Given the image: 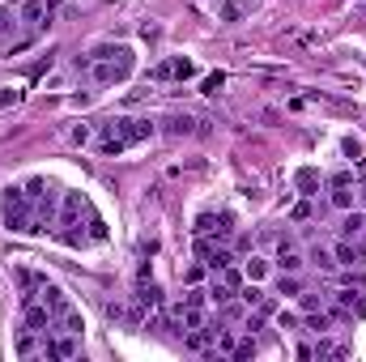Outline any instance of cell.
<instances>
[{"label": "cell", "mask_w": 366, "mask_h": 362, "mask_svg": "<svg viewBox=\"0 0 366 362\" xmlns=\"http://www.w3.org/2000/svg\"><path fill=\"white\" fill-rule=\"evenodd\" d=\"M353 200H358V192H353V183H332V204L345 214V209H353Z\"/></svg>", "instance_id": "cell-18"}, {"label": "cell", "mask_w": 366, "mask_h": 362, "mask_svg": "<svg viewBox=\"0 0 366 362\" xmlns=\"http://www.w3.org/2000/svg\"><path fill=\"white\" fill-rule=\"evenodd\" d=\"M243 277H247V281H265V277H269V260H260V256H251V260L243 265Z\"/></svg>", "instance_id": "cell-20"}, {"label": "cell", "mask_w": 366, "mask_h": 362, "mask_svg": "<svg viewBox=\"0 0 366 362\" xmlns=\"http://www.w3.org/2000/svg\"><path fill=\"white\" fill-rule=\"evenodd\" d=\"M294 188H298L302 196H320V188H324V175H320L316 167H302V171L294 175Z\"/></svg>", "instance_id": "cell-9"}, {"label": "cell", "mask_w": 366, "mask_h": 362, "mask_svg": "<svg viewBox=\"0 0 366 362\" xmlns=\"http://www.w3.org/2000/svg\"><path fill=\"white\" fill-rule=\"evenodd\" d=\"M51 307L47 302H26V328L30 333H38V337H47V328H51Z\"/></svg>", "instance_id": "cell-7"}, {"label": "cell", "mask_w": 366, "mask_h": 362, "mask_svg": "<svg viewBox=\"0 0 366 362\" xmlns=\"http://www.w3.org/2000/svg\"><path fill=\"white\" fill-rule=\"evenodd\" d=\"M90 239H107V226H102L98 214H90Z\"/></svg>", "instance_id": "cell-31"}, {"label": "cell", "mask_w": 366, "mask_h": 362, "mask_svg": "<svg viewBox=\"0 0 366 362\" xmlns=\"http://www.w3.org/2000/svg\"><path fill=\"white\" fill-rule=\"evenodd\" d=\"M192 230H196V235H213V230H218V214H200Z\"/></svg>", "instance_id": "cell-23"}, {"label": "cell", "mask_w": 366, "mask_h": 362, "mask_svg": "<svg viewBox=\"0 0 366 362\" xmlns=\"http://www.w3.org/2000/svg\"><path fill=\"white\" fill-rule=\"evenodd\" d=\"M81 214H90L85 196H81V192H64V196H60V214H56V226H60V235H69L73 226H81Z\"/></svg>", "instance_id": "cell-4"}, {"label": "cell", "mask_w": 366, "mask_h": 362, "mask_svg": "<svg viewBox=\"0 0 366 362\" xmlns=\"http://www.w3.org/2000/svg\"><path fill=\"white\" fill-rule=\"evenodd\" d=\"M149 137H153V124L149 120H107V124H102L98 153H102V158H120L128 145H141Z\"/></svg>", "instance_id": "cell-1"}, {"label": "cell", "mask_w": 366, "mask_h": 362, "mask_svg": "<svg viewBox=\"0 0 366 362\" xmlns=\"http://www.w3.org/2000/svg\"><path fill=\"white\" fill-rule=\"evenodd\" d=\"M273 265H277V269H281V273H298V269H302V265H307V260H302V256H298V251H294V243H290V239H286V243H281V247H277V256H273Z\"/></svg>", "instance_id": "cell-10"}, {"label": "cell", "mask_w": 366, "mask_h": 362, "mask_svg": "<svg viewBox=\"0 0 366 362\" xmlns=\"http://www.w3.org/2000/svg\"><path fill=\"white\" fill-rule=\"evenodd\" d=\"M132 69H136L132 47H124V43H120V51H115L111 60H94L90 77H94L98 85H120V81H128V77H132Z\"/></svg>", "instance_id": "cell-3"}, {"label": "cell", "mask_w": 366, "mask_h": 362, "mask_svg": "<svg viewBox=\"0 0 366 362\" xmlns=\"http://www.w3.org/2000/svg\"><path fill=\"white\" fill-rule=\"evenodd\" d=\"M34 337H38V333H30V328H26V333L17 337V354H22V358H30V354L38 349V341H34Z\"/></svg>", "instance_id": "cell-22"}, {"label": "cell", "mask_w": 366, "mask_h": 362, "mask_svg": "<svg viewBox=\"0 0 366 362\" xmlns=\"http://www.w3.org/2000/svg\"><path fill=\"white\" fill-rule=\"evenodd\" d=\"M226 85V73H213V77H204V94H218Z\"/></svg>", "instance_id": "cell-30"}, {"label": "cell", "mask_w": 366, "mask_h": 362, "mask_svg": "<svg viewBox=\"0 0 366 362\" xmlns=\"http://www.w3.org/2000/svg\"><path fill=\"white\" fill-rule=\"evenodd\" d=\"M51 328H56V333H77L81 337V328H85V320L73 312V307H64V312L56 316V320H51Z\"/></svg>", "instance_id": "cell-13"}, {"label": "cell", "mask_w": 366, "mask_h": 362, "mask_svg": "<svg viewBox=\"0 0 366 362\" xmlns=\"http://www.w3.org/2000/svg\"><path fill=\"white\" fill-rule=\"evenodd\" d=\"M247 13H251L247 0H222V5H218V18H222V22H243Z\"/></svg>", "instance_id": "cell-16"}, {"label": "cell", "mask_w": 366, "mask_h": 362, "mask_svg": "<svg viewBox=\"0 0 366 362\" xmlns=\"http://www.w3.org/2000/svg\"><path fill=\"white\" fill-rule=\"evenodd\" d=\"M192 73H196V64L183 60V56H179V60H162V64H153V69H149L153 81H188Z\"/></svg>", "instance_id": "cell-5"}, {"label": "cell", "mask_w": 366, "mask_h": 362, "mask_svg": "<svg viewBox=\"0 0 366 362\" xmlns=\"http://www.w3.org/2000/svg\"><path fill=\"white\" fill-rule=\"evenodd\" d=\"M247 5H251V9H255V5H260V0H247Z\"/></svg>", "instance_id": "cell-36"}, {"label": "cell", "mask_w": 366, "mask_h": 362, "mask_svg": "<svg viewBox=\"0 0 366 362\" xmlns=\"http://www.w3.org/2000/svg\"><path fill=\"white\" fill-rule=\"evenodd\" d=\"M277 294H302L298 273H281V277H277Z\"/></svg>", "instance_id": "cell-21"}, {"label": "cell", "mask_w": 366, "mask_h": 362, "mask_svg": "<svg viewBox=\"0 0 366 362\" xmlns=\"http://www.w3.org/2000/svg\"><path fill=\"white\" fill-rule=\"evenodd\" d=\"M341 149H345V158H358V162H362V141L345 137V141H341Z\"/></svg>", "instance_id": "cell-27"}, {"label": "cell", "mask_w": 366, "mask_h": 362, "mask_svg": "<svg viewBox=\"0 0 366 362\" xmlns=\"http://www.w3.org/2000/svg\"><path fill=\"white\" fill-rule=\"evenodd\" d=\"M290 218H294V222H307V218H311V196L294 204V209H290Z\"/></svg>", "instance_id": "cell-28"}, {"label": "cell", "mask_w": 366, "mask_h": 362, "mask_svg": "<svg viewBox=\"0 0 366 362\" xmlns=\"http://www.w3.org/2000/svg\"><path fill=\"white\" fill-rule=\"evenodd\" d=\"M200 265H204L209 273H222L226 265H234V251H230V247H213V251H209V256H204Z\"/></svg>", "instance_id": "cell-14"}, {"label": "cell", "mask_w": 366, "mask_h": 362, "mask_svg": "<svg viewBox=\"0 0 366 362\" xmlns=\"http://www.w3.org/2000/svg\"><path fill=\"white\" fill-rule=\"evenodd\" d=\"M43 354H47V358H77V354H81V337H77V333H60V337L43 341Z\"/></svg>", "instance_id": "cell-6"}, {"label": "cell", "mask_w": 366, "mask_h": 362, "mask_svg": "<svg viewBox=\"0 0 366 362\" xmlns=\"http://www.w3.org/2000/svg\"><path fill=\"white\" fill-rule=\"evenodd\" d=\"M200 277H204V265H192V269H188V286H196Z\"/></svg>", "instance_id": "cell-35"}, {"label": "cell", "mask_w": 366, "mask_h": 362, "mask_svg": "<svg viewBox=\"0 0 366 362\" xmlns=\"http://www.w3.org/2000/svg\"><path fill=\"white\" fill-rule=\"evenodd\" d=\"M332 256H337V265H362V260H366L362 247H358V239H341Z\"/></svg>", "instance_id": "cell-12"}, {"label": "cell", "mask_w": 366, "mask_h": 362, "mask_svg": "<svg viewBox=\"0 0 366 362\" xmlns=\"http://www.w3.org/2000/svg\"><path fill=\"white\" fill-rule=\"evenodd\" d=\"M204 302H209V290H200V286H192L183 294V307H204Z\"/></svg>", "instance_id": "cell-25"}, {"label": "cell", "mask_w": 366, "mask_h": 362, "mask_svg": "<svg viewBox=\"0 0 366 362\" xmlns=\"http://www.w3.org/2000/svg\"><path fill=\"white\" fill-rule=\"evenodd\" d=\"M204 290H209V302H218V307H226V302H234V298H239V294H234V290H230L222 277H213V281H209Z\"/></svg>", "instance_id": "cell-17"}, {"label": "cell", "mask_w": 366, "mask_h": 362, "mask_svg": "<svg viewBox=\"0 0 366 362\" xmlns=\"http://www.w3.org/2000/svg\"><path fill=\"white\" fill-rule=\"evenodd\" d=\"M328 324H332V316H316V312L307 316V328L311 333H328Z\"/></svg>", "instance_id": "cell-26"}, {"label": "cell", "mask_w": 366, "mask_h": 362, "mask_svg": "<svg viewBox=\"0 0 366 362\" xmlns=\"http://www.w3.org/2000/svg\"><path fill=\"white\" fill-rule=\"evenodd\" d=\"M362 230H366V214H358V209H345L341 239H362Z\"/></svg>", "instance_id": "cell-15"}, {"label": "cell", "mask_w": 366, "mask_h": 362, "mask_svg": "<svg viewBox=\"0 0 366 362\" xmlns=\"http://www.w3.org/2000/svg\"><path fill=\"white\" fill-rule=\"evenodd\" d=\"M234 358H255V341H234Z\"/></svg>", "instance_id": "cell-33"}, {"label": "cell", "mask_w": 366, "mask_h": 362, "mask_svg": "<svg viewBox=\"0 0 366 362\" xmlns=\"http://www.w3.org/2000/svg\"><path fill=\"white\" fill-rule=\"evenodd\" d=\"M0 218H5V226L9 230H17V235H30L34 230V204H30V196H26V188H5V196H0Z\"/></svg>", "instance_id": "cell-2"}, {"label": "cell", "mask_w": 366, "mask_h": 362, "mask_svg": "<svg viewBox=\"0 0 366 362\" xmlns=\"http://www.w3.org/2000/svg\"><path fill=\"white\" fill-rule=\"evenodd\" d=\"M30 30H47V18H51V9L43 5V0H26V5H22V13H17Z\"/></svg>", "instance_id": "cell-8"}, {"label": "cell", "mask_w": 366, "mask_h": 362, "mask_svg": "<svg viewBox=\"0 0 366 362\" xmlns=\"http://www.w3.org/2000/svg\"><path fill=\"white\" fill-rule=\"evenodd\" d=\"M302 307H307V312H316V307H324V298H320V294H307Z\"/></svg>", "instance_id": "cell-34"}, {"label": "cell", "mask_w": 366, "mask_h": 362, "mask_svg": "<svg viewBox=\"0 0 366 362\" xmlns=\"http://www.w3.org/2000/svg\"><path fill=\"white\" fill-rule=\"evenodd\" d=\"M277 328H290V333H294V328H298V316H294V312H277Z\"/></svg>", "instance_id": "cell-32"}, {"label": "cell", "mask_w": 366, "mask_h": 362, "mask_svg": "<svg viewBox=\"0 0 366 362\" xmlns=\"http://www.w3.org/2000/svg\"><path fill=\"white\" fill-rule=\"evenodd\" d=\"M307 260L316 265L320 273H332V269H337V256H332L328 247H311V256H307Z\"/></svg>", "instance_id": "cell-19"}, {"label": "cell", "mask_w": 366, "mask_h": 362, "mask_svg": "<svg viewBox=\"0 0 366 362\" xmlns=\"http://www.w3.org/2000/svg\"><path fill=\"white\" fill-rule=\"evenodd\" d=\"M226 235H234V214H218V230H213V239H226Z\"/></svg>", "instance_id": "cell-24"}, {"label": "cell", "mask_w": 366, "mask_h": 362, "mask_svg": "<svg viewBox=\"0 0 366 362\" xmlns=\"http://www.w3.org/2000/svg\"><path fill=\"white\" fill-rule=\"evenodd\" d=\"M136 307H145V312H158V307H162V290L141 277V286H136Z\"/></svg>", "instance_id": "cell-11"}, {"label": "cell", "mask_w": 366, "mask_h": 362, "mask_svg": "<svg viewBox=\"0 0 366 362\" xmlns=\"http://www.w3.org/2000/svg\"><path fill=\"white\" fill-rule=\"evenodd\" d=\"M362 192H366V183H362Z\"/></svg>", "instance_id": "cell-37"}, {"label": "cell", "mask_w": 366, "mask_h": 362, "mask_svg": "<svg viewBox=\"0 0 366 362\" xmlns=\"http://www.w3.org/2000/svg\"><path fill=\"white\" fill-rule=\"evenodd\" d=\"M167 124H171L167 132H175V137H183V132H192V120H188V116H183V120L175 116V120H167Z\"/></svg>", "instance_id": "cell-29"}]
</instances>
